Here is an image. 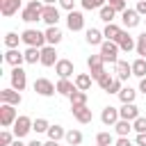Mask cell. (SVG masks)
<instances>
[{
  "label": "cell",
  "instance_id": "cell-1",
  "mask_svg": "<svg viewBox=\"0 0 146 146\" xmlns=\"http://www.w3.org/2000/svg\"><path fill=\"white\" fill-rule=\"evenodd\" d=\"M43 2L41 0H30L27 5H25V9L21 11V21H25V23H36V21H41V14H43Z\"/></svg>",
  "mask_w": 146,
  "mask_h": 146
},
{
  "label": "cell",
  "instance_id": "cell-2",
  "mask_svg": "<svg viewBox=\"0 0 146 146\" xmlns=\"http://www.w3.org/2000/svg\"><path fill=\"white\" fill-rule=\"evenodd\" d=\"M21 39H23L25 46H34V48H43V46H48V43H46V32H39V30H34V27L23 30Z\"/></svg>",
  "mask_w": 146,
  "mask_h": 146
},
{
  "label": "cell",
  "instance_id": "cell-3",
  "mask_svg": "<svg viewBox=\"0 0 146 146\" xmlns=\"http://www.w3.org/2000/svg\"><path fill=\"white\" fill-rule=\"evenodd\" d=\"M16 119H18V114H16V105L0 103V125H2V128H11Z\"/></svg>",
  "mask_w": 146,
  "mask_h": 146
},
{
  "label": "cell",
  "instance_id": "cell-4",
  "mask_svg": "<svg viewBox=\"0 0 146 146\" xmlns=\"http://www.w3.org/2000/svg\"><path fill=\"white\" fill-rule=\"evenodd\" d=\"M119 50H121V48H119V43H116V41L105 39V41L100 43V55H103V59H105V62L116 64V62H119V57H116V55H119Z\"/></svg>",
  "mask_w": 146,
  "mask_h": 146
},
{
  "label": "cell",
  "instance_id": "cell-5",
  "mask_svg": "<svg viewBox=\"0 0 146 146\" xmlns=\"http://www.w3.org/2000/svg\"><path fill=\"white\" fill-rule=\"evenodd\" d=\"M32 119L30 116H25V114H21L16 121H14V125H11V130H14V135H16V139H23L30 130H32Z\"/></svg>",
  "mask_w": 146,
  "mask_h": 146
},
{
  "label": "cell",
  "instance_id": "cell-6",
  "mask_svg": "<svg viewBox=\"0 0 146 146\" xmlns=\"http://www.w3.org/2000/svg\"><path fill=\"white\" fill-rule=\"evenodd\" d=\"M34 91H36L39 96L48 98V96H52V94L57 91V84H52L48 78H36V80H34Z\"/></svg>",
  "mask_w": 146,
  "mask_h": 146
},
{
  "label": "cell",
  "instance_id": "cell-7",
  "mask_svg": "<svg viewBox=\"0 0 146 146\" xmlns=\"http://www.w3.org/2000/svg\"><path fill=\"white\" fill-rule=\"evenodd\" d=\"M66 27H68L71 32L84 30V16H82V11H78V9L68 11V16H66Z\"/></svg>",
  "mask_w": 146,
  "mask_h": 146
},
{
  "label": "cell",
  "instance_id": "cell-8",
  "mask_svg": "<svg viewBox=\"0 0 146 146\" xmlns=\"http://www.w3.org/2000/svg\"><path fill=\"white\" fill-rule=\"evenodd\" d=\"M11 87L16 91H23L27 87V73L23 71V66H14L11 68Z\"/></svg>",
  "mask_w": 146,
  "mask_h": 146
},
{
  "label": "cell",
  "instance_id": "cell-9",
  "mask_svg": "<svg viewBox=\"0 0 146 146\" xmlns=\"http://www.w3.org/2000/svg\"><path fill=\"white\" fill-rule=\"evenodd\" d=\"M103 64H105V59H103V55L98 52V55H89L87 57V66H89V73H91V78L96 80L105 68H103Z\"/></svg>",
  "mask_w": 146,
  "mask_h": 146
},
{
  "label": "cell",
  "instance_id": "cell-10",
  "mask_svg": "<svg viewBox=\"0 0 146 146\" xmlns=\"http://www.w3.org/2000/svg\"><path fill=\"white\" fill-rule=\"evenodd\" d=\"M121 23H123L128 30H132V27H137V25L141 23V14H139L137 9H125V11H121Z\"/></svg>",
  "mask_w": 146,
  "mask_h": 146
},
{
  "label": "cell",
  "instance_id": "cell-11",
  "mask_svg": "<svg viewBox=\"0 0 146 146\" xmlns=\"http://www.w3.org/2000/svg\"><path fill=\"white\" fill-rule=\"evenodd\" d=\"M0 103H9V105H21L23 103V96H21V91H16L14 87H9V89H0Z\"/></svg>",
  "mask_w": 146,
  "mask_h": 146
},
{
  "label": "cell",
  "instance_id": "cell-12",
  "mask_svg": "<svg viewBox=\"0 0 146 146\" xmlns=\"http://www.w3.org/2000/svg\"><path fill=\"white\" fill-rule=\"evenodd\" d=\"M59 59H57V50H55V46H43L41 48V66H55Z\"/></svg>",
  "mask_w": 146,
  "mask_h": 146
},
{
  "label": "cell",
  "instance_id": "cell-13",
  "mask_svg": "<svg viewBox=\"0 0 146 146\" xmlns=\"http://www.w3.org/2000/svg\"><path fill=\"white\" fill-rule=\"evenodd\" d=\"M121 119V114H119V110L116 107H112V105H107V107H103V112H100V121L105 123V125H116V121Z\"/></svg>",
  "mask_w": 146,
  "mask_h": 146
},
{
  "label": "cell",
  "instance_id": "cell-14",
  "mask_svg": "<svg viewBox=\"0 0 146 146\" xmlns=\"http://www.w3.org/2000/svg\"><path fill=\"white\" fill-rule=\"evenodd\" d=\"M41 21L46 25H57L59 23V9L55 5H46L43 7V14H41Z\"/></svg>",
  "mask_w": 146,
  "mask_h": 146
},
{
  "label": "cell",
  "instance_id": "cell-15",
  "mask_svg": "<svg viewBox=\"0 0 146 146\" xmlns=\"http://www.w3.org/2000/svg\"><path fill=\"white\" fill-rule=\"evenodd\" d=\"M5 62L14 68V66H21L23 62H25V52H21L18 48H7V52H5Z\"/></svg>",
  "mask_w": 146,
  "mask_h": 146
},
{
  "label": "cell",
  "instance_id": "cell-16",
  "mask_svg": "<svg viewBox=\"0 0 146 146\" xmlns=\"http://www.w3.org/2000/svg\"><path fill=\"white\" fill-rule=\"evenodd\" d=\"M55 73H57L59 78H71V75L75 73V66H73L71 59H59V62L55 64Z\"/></svg>",
  "mask_w": 146,
  "mask_h": 146
},
{
  "label": "cell",
  "instance_id": "cell-17",
  "mask_svg": "<svg viewBox=\"0 0 146 146\" xmlns=\"http://www.w3.org/2000/svg\"><path fill=\"white\" fill-rule=\"evenodd\" d=\"M116 43H119V48H121L123 52H130V50H135V48H137V39H135V36H130L125 30L121 32V36H119V41H116Z\"/></svg>",
  "mask_w": 146,
  "mask_h": 146
},
{
  "label": "cell",
  "instance_id": "cell-18",
  "mask_svg": "<svg viewBox=\"0 0 146 146\" xmlns=\"http://www.w3.org/2000/svg\"><path fill=\"white\" fill-rule=\"evenodd\" d=\"M119 114H121V119H125V121H135V119L139 116V107H137L135 103H123L121 110H119Z\"/></svg>",
  "mask_w": 146,
  "mask_h": 146
},
{
  "label": "cell",
  "instance_id": "cell-19",
  "mask_svg": "<svg viewBox=\"0 0 146 146\" xmlns=\"http://www.w3.org/2000/svg\"><path fill=\"white\" fill-rule=\"evenodd\" d=\"M71 112H73V116H75L80 123H91V119H94V114H91V110H89L87 105H80V107H71Z\"/></svg>",
  "mask_w": 146,
  "mask_h": 146
},
{
  "label": "cell",
  "instance_id": "cell-20",
  "mask_svg": "<svg viewBox=\"0 0 146 146\" xmlns=\"http://www.w3.org/2000/svg\"><path fill=\"white\" fill-rule=\"evenodd\" d=\"M18 7H21V0H0V14L7 18L14 16L18 11Z\"/></svg>",
  "mask_w": 146,
  "mask_h": 146
},
{
  "label": "cell",
  "instance_id": "cell-21",
  "mask_svg": "<svg viewBox=\"0 0 146 146\" xmlns=\"http://www.w3.org/2000/svg\"><path fill=\"white\" fill-rule=\"evenodd\" d=\"M62 30L57 27V25H48V30H46V43L48 46H57L59 41H62Z\"/></svg>",
  "mask_w": 146,
  "mask_h": 146
},
{
  "label": "cell",
  "instance_id": "cell-22",
  "mask_svg": "<svg viewBox=\"0 0 146 146\" xmlns=\"http://www.w3.org/2000/svg\"><path fill=\"white\" fill-rule=\"evenodd\" d=\"M114 73H116V78H121V80H128V78L132 75V64H128V62L119 59V62L114 64Z\"/></svg>",
  "mask_w": 146,
  "mask_h": 146
},
{
  "label": "cell",
  "instance_id": "cell-23",
  "mask_svg": "<svg viewBox=\"0 0 146 146\" xmlns=\"http://www.w3.org/2000/svg\"><path fill=\"white\" fill-rule=\"evenodd\" d=\"M78 87H75V82H71L68 78H59V82H57V94H62V96H71L73 91H75Z\"/></svg>",
  "mask_w": 146,
  "mask_h": 146
},
{
  "label": "cell",
  "instance_id": "cell-24",
  "mask_svg": "<svg viewBox=\"0 0 146 146\" xmlns=\"http://www.w3.org/2000/svg\"><path fill=\"white\" fill-rule=\"evenodd\" d=\"M103 36H105V34H103L100 30H96V27H89V30L84 32V39H87L89 46H100V43H103Z\"/></svg>",
  "mask_w": 146,
  "mask_h": 146
},
{
  "label": "cell",
  "instance_id": "cell-25",
  "mask_svg": "<svg viewBox=\"0 0 146 146\" xmlns=\"http://www.w3.org/2000/svg\"><path fill=\"white\" fill-rule=\"evenodd\" d=\"M91 80H94V78H91V73H78L73 82H75V87H78V89L89 91V89H91Z\"/></svg>",
  "mask_w": 146,
  "mask_h": 146
},
{
  "label": "cell",
  "instance_id": "cell-26",
  "mask_svg": "<svg viewBox=\"0 0 146 146\" xmlns=\"http://www.w3.org/2000/svg\"><path fill=\"white\" fill-rule=\"evenodd\" d=\"M121 27L116 25V23H107L105 25V30H103V34H105V39H110V41H119V36H121Z\"/></svg>",
  "mask_w": 146,
  "mask_h": 146
},
{
  "label": "cell",
  "instance_id": "cell-27",
  "mask_svg": "<svg viewBox=\"0 0 146 146\" xmlns=\"http://www.w3.org/2000/svg\"><path fill=\"white\" fill-rule=\"evenodd\" d=\"M132 75L135 78H146V57H137L135 62H132Z\"/></svg>",
  "mask_w": 146,
  "mask_h": 146
},
{
  "label": "cell",
  "instance_id": "cell-28",
  "mask_svg": "<svg viewBox=\"0 0 146 146\" xmlns=\"http://www.w3.org/2000/svg\"><path fill=\"white\" fill-rule=\"evenodd\" d=\"M68 100H71V107H80V105H87V91H82V89H75V91L68 96Z\"/></svg>",
  "mask_w": 146,
  "mask_h": 146
},
{
  "label": "cell",
  "instance_id": "cell-29",
  "mask_svg": "<svg viewBox=\"0 0 146 146\" xmlns=\"http://www.w3.org/2000/svg\"><path fill=\"white\" fill-rule=\"evenodd\" d=\"M114 130H116V135H119V137H128V135H130V130H132V121L119 119V121H116V125H114Z\"/></svg>",
  "mask_w": 146,
  "mask_h": 146
},
{
  "label": "cell",
  "instance_id": "cell-30",
  "mask_svg": "<svg viewBox=\"0 0 146 146\" xmlns=\"http://www.w3.org/2000/svg\"><path fill=\"white\" fill-rule=\"evenodd\" d=\"M98 16H100V21H105V23H114L116 9H114V7H110V5H105V7H100V9H98Z\"/></svg>",
  "mask_w": 146,
  "mask_h": 146
},
{
  "label": "cell",
  "instance_id": "cell-31",
  "mask_svg": "<svg viewBox=\"0 0 146 146\" xmlns=\"http://www.w3.org/2000/svg\"><path fill=\"white\" fill-rule=\"evenodd\" d=\"M25 62H27V64H36V62H41V48L27 46V50H25Z\"/></svg>",
  "mask_w": 146,
  "mask_h": 146
},
{
  "label": "cell",
  "instance_id": "cell-32",
  "mask_svg": "<svg viewBox=\"0 0 146 146\" xmlns=\"http://www.w3.org/2000/svg\"><path fill=\"white\" fill-rule=\"evenodd\" d=\"M116 96H119V100H121V103H135V98H137V91H135L132 87H123V89H121Z\"/></svg>",
  "mask_w": 146,
  "mask_h": 146
},
{
  "label": "cell",
  "instance_id": "cell-33",
  "mask_svg": "<svg viewBox=\"0 0 146 146\" xmlns=\"http://www.w3.org/2000/svg\"><path fill=\"white\" fill-rule=\"evenodd\" d=\"M46 135H48V139L59 141V139H64V137H66V130H64L62 125H57V123H55V125H50V128H48V132H46Z\"/></svg>",
  "mask_w": 146,
  "mask_h": 146
},
{
  "label": "cell",
  "instance_id": "cell-34",
  "mask_svg": "<svg viewBox=\"0 0 146 146\" xmlns=\"http://www.w3.org/2000/svg\"><path fill=\"white\" fill-rule=\"evenodd\" d=\"M64 139H66L68 146H80V144H82V132H80V130H68Z\"/></svg>",
  "mask_w": 146,
  "mask_h": 146
},
{
  "label": "cell",
  "instance_id": "cell-35",
  "mask_svg": "<svg viewBox=\"0 0 146 146\" xmlns=\"http://www.w3.org/2000/svg\"><path fill=\"white\" fill-rule=\"evenodd\" d=\"M112 80H114V78H112V75H110L107 71H103V73H100V75L96 78V82H98V87H100L103 91H107V89H110V84H112Z\"/></svg>",
  "mask_w": 146,
  "mask_h": 146
},
{
  "label": "cell",
  "instance_id": "cell-36",
  "mask_svg": "<svg viewBox=\"0 0 146 146\" xmlns=\"http://www.w3.org/2000/svg\"><path fill=\"white\" fill-rule=\"evenodd\" d=\"M21 41H23V39H21L16 32H7V34H5V46H7V48H18Z\"/></svg>",
  "mask_w": 146,
  "mask_h": 146
},
{
  "label": "cell",
  "instance_id": "cell-37",
  "mask_svg": "<svg viewBox=\"0 0 146 146\" xmlns=\"http://www.w3.org/2000/svg\"><path fill=\"white\" fill-rule=\"evenodd\" d=\"M82 2V9H87V11H94V9H100V7H105V2L107 0H80Z\"/></svg>",
  "mask_w": 146,
  "mask_h": 146
},
{
  "label": "cell",
  "instance_id": "cell-38",
  "mask_svg": "<svg viewBox=\"0 0 146 146\" xmlns=\"http://www.w3.org/2000/svg\"><path fill=\"white\" fill-rule=\"evenodd\" d=\"M135 50H137L139 57H146V30L137 36V48H135Z\"/></svg>",
  "mask_w": 146,
  "mask_h": 146
},
{
  "label": "cell",
  "instance_id": "cell-39",
  "mask_svg": "<svg viewBox=\"0 0 146 146\" xmlns=\"http://www.w3.org/2000/svg\"><path fill=\"white\" fill-rule=\"evenodd\" d=\"M48 128H50V123L46 121V119H34V123H32V130L39 135V132H48Z\"/></svg>",
  "mask_w": 146,
  "mask_h": 146
},
{
  "label": "cell",
  "instance_id": "cell-40",
  "mask_svg": "<svg viewBox=\"0 0 146 146\" xmlns=\"http://www.w3.org/2000/svg\"><path fill=\"white\" fill-rule=\"evenodd\" d=\"M96 144H105V146H112L114 144V137L110 132H98L96 135Z\"/></svg>",
  "mask_w": 146,
  "mask_h": 146
},
{
  "label": "cell",
  "instance_id": "cell-41",
  "mask_svg": "<svg viewBox=\"0 0 146 146\" xmlns=\"http://www.w3.org/2000/svg\"><path fill=\"white\" fill-rule=\"evenodd\" d=\"M14 137H16V135H14V132H9V130L5 128V130L0 132V146H11Z\"/></svg>",
  "mask_w": 146,
  "mask_h": 146
},
{
  "label": "cell",
  "instance_id": "cell-42",
  "mask_svg": "<svg viewBox=\"0 0 146 146\" xmlns=\"http://www.w3.org/2000/svg\"><path fill=\"white\" fill-rule=\"evenodd\" d=\"M132 130H135V132H146V119H144V116H137V119L132 121Z\"/></svg>",
  "mask_w": 146,
  "mask_h": 146
},
{
  "label": "cell",
  "instance_id": "cell-43",
  "mask_svg": "<svg viewBox=\"0 0 146 146\" xmlns=\"http://www.w3.org/2000/svg\"><path fill=\"white\" fill-rule=\"evenodd\" d=\"M121 89H123V80L121 78H114L112 84H110V89H107V94H119Z\"/></svg>",
  "mask_w": 146,
  "mask_h": 146
},
{
  "label": "cell",
  "instance_id": "cell-44",
  "mask_svg": "<svg viewBox=\"0 0 146 146\" xmlns=\"http://www.w3.org/2000/svg\"><path fill=\"white\" fill-rule=\"evenodd\" d=\"M107 5H110V7H114L116 11H125V9H128L125 0H107Z\"/></svg>",
  "mask_w": 146,
  "mask_h": 146
},
{
  "label": "cell",
  "instance_id": "cell-45",
  "mask_svg": "<svg viewBox=\"0 0 146 146\" xmlns=\"http://www.w3.org/2000/svg\"><path fill=\"white\" fill-rule=\"evenodd\" d=\"M59 7L66 9V11H73L75 9V0H59Z\"/></svg>",
  "mask_w": 146,
  "mask_h": 146
},
{
  "label": "cell",
  "instance_id": "cell-46",
  "mask_svg": "<svg viewBox=\"0 0 146 146\" xmlns=\"http://www.w3.org/2000/svg\"><path fill=\"white\" fill-rule=\"evenodd\" d=\"M114 146H132V141H130V137H119L114 141Z\"/></svg>",
  "mask_w": 146,
  "mask_h": 146
},
{
  "label": "cell",
  "instance_id": "cell-47",
  "mask_svg": "<svg viewBox=\"0 0 146 146\" xmlns=\"http://www.w3.org/2000/svg\"><path fill=\"white\" fill-rule=\"evenodd\" d=\"M135 144H137V146H146V132H137Z\"/></svg>",
  "mask_w": 146,
  "mask_h": 146
},
{
  "label": "cell",
  "instance_id": "cell-48",
  "mask_svg": "<svg viewBox=\"0 0 146 146\" xmlns=\"http://www.w3.org/2000/svg\"><path fill=\"white\" fill-rule=\"evenodd\" d=\"M135 9H137V11H139V14H141V16H146V0H139V2H137V7H135Z\"/></svg>",
  "mask_w": 146,
  "mask_h": 146
},
{
  "label": "cell",
  "instance_id": "cell-49",
  "mask_svg": "<svg viewBox=\"0 0 146 146\" xmlns=\"http://www.w3.org/2000/svg\"><path fill=\"white\" fill-rule=\"evenodd\" d=\"M139 91H144V94H146V78H141V80H139Z\"/></svg>",
  "mask_w": 146,
  "mask_h": 146
},
{
  "label": "cell",
  "instance_id": "cell-50",
  "mask_svg": "<svg viewBox=\"0 0 146 146\" xmlns=\"http://www.w3.org/2000/svg\"><path fill=\"white\" fill-rule=\"evenodd\" d=\"M43 146H59V141H55V139H48Z\"/></svg>",
  "mask_w": 146,
  "mask_h": 146
},
{
  "label": "cell",
  "instance_id": "cell-51",
  "mask_svg": "<svg viewBox=\"0 0 146 146\" xmlns=\"http://www.w3.org/2000/svg\"><path fill=\"white\" fill-rule=\"evenodd\" d=\"M11 146H27V144H23L21 139H14V141H11Z\"/></svg>",
  "mask_w": 146,
  "mask_h": 146
},
{
  "label": "cell",
  "instance_id": "cell-52",
  "mask_svg": "<svg viewBox=\"0 0 146 146\" xmlns=\"http://www.w3.org/2000/svg\"><path fill=\"white\" fill-rule=\"evenodd\" d=\"M27 146H43V144H41V141H39V139H34V141H30V144H27Z\"/></svg>",
  "mask_w": 146,
  "mask_h": 146
},
{
  "label": "cell",
  "instance_id": "cell-53",
  "mask_svg": "<svg viewBox=\"0 0 146 146\" xmlns=\"http://www.w3.org/2000/svg\"><path fill=\"white\" fill-rule=\"evenodd\" d=\"M43 5H55V2H59V0H41Z\"/></svg>",
  "mask_w": 146,
  "mask_h": 146
},
{
  "label": "cell",
  "instance_id": "cell-54",
  "mask_svg": "<svg viewBox=\"0 0 146 146\" xmlns=\"http://www.w3.org/2000/svg\"><path fill=\"white\" fill-rule=\"evenodd\" d=\"M96 146H105V144H96Z\"/></svg>",
  "mask_w": 146,
  "mask_h": 146
},
{
  "label": "cell",
  "instance_id": "cell-55",
  "mask_svg": "<svg viewBox=\"0 0 146 146\" xmlns=\"http://www.w3.org/2000/svg\"><path fill=\"white\" fill-rule=\"evenodd\" d=\"M144 23H146V18H144Z\"/></svg>",
  "mask_w": 146,
  "mask_h": 146
}]
</instances>
